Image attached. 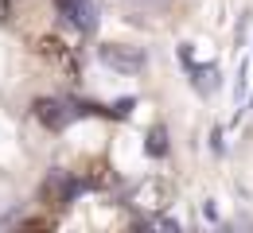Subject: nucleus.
I'll list each match as a JSON object with an SVG mask.
<instances>
[{
    "label": "nucleus",
    "instance_id": "nucleus-1",
    "mask_svg": "<svg viewBox=\"0 0 253 233\" xmlns=\"http://www.w3.org/2000/svg\"><path fill=\"white\" fill-rule=\"evenodd\" d=\"M35 55H39L47 67H55L63 78H78V55L66 47L59 35H39V39H35Z\"/></svg>",
    "mask_w": 253,
    "mask_h": 233
},
{
    "label": "nucleus",
    "instance_id": "nucleus-2",
    "mask_svg": "<svg viewBox=\"0 0 253 233\" xmlns=\"http://www.w3.org/2000/svg\"><path fill=\"white\" fill-rule=\"evenodd\" d=\"M101 63L113 70H121V74H136V70L144 67V55L136 51V47H121V43H105L101 47Z\"/></svg>",
    "mask_w": 253,
    "mask_h": 233
},
{
    "label": "nucleus",
    "instance_id": "nucleus-3",
    "mask_svg": "<svg viewBox=\"0 0 253 233\" xmlns=\"http://www.w3.org/2000/svg\"><path fill=\"white\" fill-rule=\"evenodd\" d=\"M35 121L43 125V129H51V133H59V129H66V121H70V109H66V101L59 98H39L32 105Z\"/></svg>",
    "mask_w": 253,
    "mask_h": 233
},
{
    "label": "nucleus",
    "instance_id": "nucleus-4",
    "mask_svg": "<svg viewBox=\"0 0 253 233\" xmlns=\"http://www.w3.org/2000/svg\"><path fill=\"white\" fill-rule=\"evenodd\" d=\"M55 4H59V12H63L78 32H94L97 28V16H94V4H90V0H55Z\"/></svg>",
    "mask_w": 253,
    "mask_h": 233
},
{
    "label": "nucleus",
    "instance_id": "nucleus-5",
    "mask_svg": "<svg viewBox=\"0 0 253 233\" xmlns=\"http://www.w3.org/2000/svg\"><path fill=\"white\" fill-rule=\"evenodd\" d=\"M168 199H171V187H168V183H160V179H148V183L132 195V202H136L140 210H164Z\"/></svg>",
    "mask_w": 253,
    "mask_h": 233
},
{
    "label": "nucleus",
    "instance_id": "nucleus-6",
    "mask_svg": "<svg viewBox=\"0 0 253 233\" xmlns=\"http://www.w3.org/2000/svg\"><path fill=\"white\" fill-rule=\"evenodd\" d=\"M82 183L78 179H70L66 171H55L47 183H43V199H51V202H59V206H66V202L74 199V191H78Z\"/></svg>",
    "mask_w": 253,
    "mask_h": 233
},
{
    "label": "nucleus",
    "instance_id": "nucleus-7",
    "mask_svg": "<svg viewBox=\"0 0 253 233\" xmlns=\"http://www.w3.org/2000/svg\"><path fill=\"white\" fill-rule=\"evenodd\" d=\"M20 233H55V222L51 218H28V222H20Z\"/></svg>",
    "mask_w": 253,
    "mask_h": 233
},
{
    "label": "nucleus",
    "instance_id": "nucleus-8",
    "mask_svg": "<svg viewBox=\"0 0 253 233\" xmlns=\"http://www.w3.org/2000/svg\"><path fill=\"white\" fill-rule=\"evenodd\" d=\"M152 233H183V230H179L171 218H156V222H152Z\"/></svg>",
    "mask_w": 253,
    "mask_h": 233
},
{
    "label": "nucleus",
    "instance_id": "nucleus-9",
    "mask_svg": "<svg viewBox=\"0 0 253 233\" xmlns=\"http://www.w3.org/2000/svg\"><path fill=\"white\" fill-rule=\"evenodd\" d=\"M148 148H152V152H164V133H160V129L152 133V144H148Z\"/></svg>",
    "mask_w": 253,
    "mask_h": 233
},
{
    "label": "nucleus",
    "instance_id": "nucleus-10",
    "mask_svg": "<svg viewBox=\"0 0 253 233\" xmlns=\"http://www.w3.org/2000/svg\"><path fill=\"white\" fill-rule=\"evenodd\" d=\"M128 233H152V226H136V230H128Z\"/></svg>",
    "mask_w": 253,
    "mask_h": 233
}]
</instances>
